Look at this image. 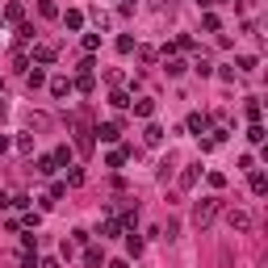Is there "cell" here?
<instances>
[{
  "mask_svg": "<svg viewBox=\"0 0 268 268\" xmlns=\"http://www.w3.org/2000/svg\"><path fill=\"white\" fill-rule=\"evenodd\" d=\"M42 268H59V260H46V264H42Z\"/></svg>",
  "mask_w": 268,
  "mask_h": 268,
  "instance_id": "7c38bea8",
  "label": "cell"
},
{
  "mask_svg": "<svg viewBox=\"0 0 268 268\" xmlns=\"http://www.w3.org/2000/svg\"><path fill=\"white\" fill-rule=\"evenodd\" d=\"M143 138H147V143H151V147H155V143H159V138H164V130H159V126H147V134H143Z\"/></svg>",
  "mask_w": 268,
  "mask_h": 268,
  "instance_id": "52a82bcc",
  "label": "cell"
},
{
  "mask_svg": "<svg viewBox=\"0 0 268 268\" xmlns=\"http://www.w3.org/2000/svg\"><path fill=\"white\" fill-rule=\"evenodd\" d=\"M51 92H55V97H67V92H72V80H67V76H55V80H51Z\"/></svg>",
  "mask_w": 268,
  "mask_h": 268,
  "instance_id": "7a4b0ae2",
  "label": "cell"
},
{
  "mask_svg": "<svg viewBox=\"0 0 268 268\" xmlns=\"http://www.w3.org/2000/svg\"><path fill=\"white\" fill-rule=\"evenodd\" d=\"M205 126H209V122H205V113H193V118H189V130H197V134H201Z\"/></svg>",
  "mask_w": 268,
  "mask_h": 268,
  "instance_id": "277c9868",
  "label": "cell"
},
{
  "mask_svg": "<svg viewBox=\"0 0 268 268\" xmlns=\"http://www.w3.org/2000/svg\"><path fill=\"white\" fill-rule=\"evenodd\" d=\"M0 151H9V138H5V134H0Z\"/></svg>",
  "mask_w": 268,
  "mask_h": 268,
  "instance_id": "8fae6325",
  "label": "cell"
},
{
  "mask_svg": "<svg viewBox=\"0 0 268 268\" xmlns=\"http://www.w3.org/2000/svg\"><path fill=\"white\" fill-rule=\"evenodd\" d=\"M134 113H138V118H151V113H155V105H151V101H138Z\"/></svg>",
  "mask_w": 268,
  "mask_h": 268,
  "instance_id": "8992f818",
  "label": "cell"
},
{
  "mask_svg": "<svg viewBox=\"0 0 268 268\" xmlns=\"http://www.w3.org/2000/svg\"><path fill=\"white\" fill-rule=\"evenodd\" d=\"M214 214H218V197H201V201H197V209H193V222L205 230L209 222H214Z\"/></svg>",
  "mask_w": 268,
  "mask_h": 268,
  "instance_id": "6da1fadb",
  "label": "cell"
},
{
  "mask_svg": "<svg viewBox=\"0 0 268 268\" xmlns=\"http://www.w3.org/2000/svg\"><path fill=\"white\" fill-rule=\"evenodd\" d=\"M197 5H201V9H209V5H214V0H197Z\"/></svg>",
  "mask_w": 268,
  "mask_h": 268,
  "instance_id": "4fadbf2b",
  "label": "cell"
},
{
  "mask_svg": "<svg viewBox=\"0 0 268 268\" xmlns=\"http://www.w3.org/2000/svg\"><path fill=\"white\" fill-rule=\"evenodd\" d=\"M101 138H105V143H118V126H101V130H97Z\"/></svg>",
  "mask_w": 268,
  "mask_h": 268,
  "instance_id": "5b68a950",
  "label": "cell"
},
{
  "mask_svg": "<svg viewBox=\"0 0 268 268\" xmlns=\"http://www.w3.org/2000/svg\"><path fill=\"white\" fill-rule=\"evenodd\" d=\"M230 226H235V230H247V226H251V218L243 214V209H230Z\"/></svg>",
  "mask_w": 268,
  "mask_h": 268,
  "instance_id": "3957f363",
  "label": "cell"
},
{
  "mask_svg": "<svg viewBox=\"0 0 268 268\" xmlns=\"http://www.w3.org/2000/svg\"><path fill=\"white\" fill-rule=\"evenodd\" d=\"M34 55H38L42 63H51V59H55V46H38V51H34Z\"/></svg>",
  "mask_w": 268,
  "mask_h": 268,
  "instance_id": "9c48e42d",
  "label": "cell"
},
{
  "mask_svg": "<svg viewBox=\"0 0 268 268\" xmlns=\"http://www.w3.org/2000/svg\"><path fill=\"white\" fill-rule=\"evenodd\" d=\"M268 189V180H264V172H255V176H251V193H264Z\"/></svg>",
  "mask_w": 268,
  "mask_h": 268,
  "instance_id": "ba28073f",
  "label": "cell"
},
{
  "mask_svg": "<svg viewBox=\"0 0 268 268\" xmlns=\"http://www.w3.org/2000/svg\"><path fill=\"white\" fill-rule=\"evenodd\" d=\"M180 184H184V189H193V184H197V168H189V172H184V176H180Z\"/></svg>",
  "mask_w": 268,
  "mask_h": 268,
  "instance_id": "30bf717a",
  "label": "cell"
}]
</instances>
